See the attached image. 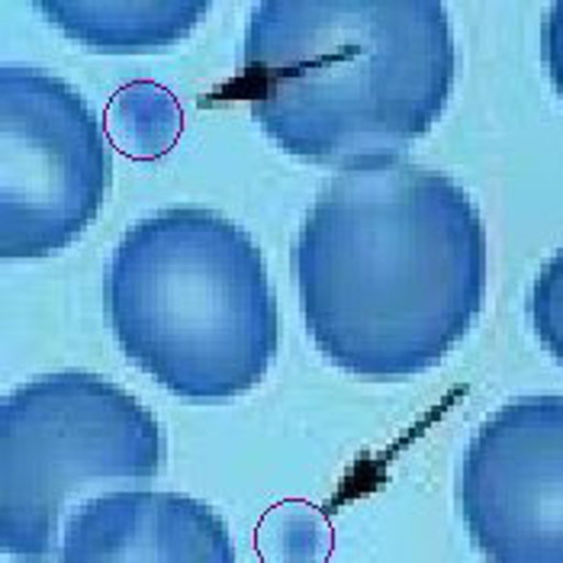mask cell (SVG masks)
I'll return each mask as SVG.
<instances>
[{"instance_id": "obj_1", "label": "cell", "mask_w": 563, "mask_h": 563, "mask_svg": "<svg viewBox=\"0 0 563 563\" xmlns=\"http://www.w3.org/2000/svg\"><path fill=\"white\" fill-rule=\"evenodd\" d=\"M306 332L354 377L432 371L483 306L486 232L471 194L402 155L325 180L294 242Z\"/></svg>"}, {"instance_id": "obj_4", "label": "cell", "mask_w": 563, "mask_h": 563, "mask_svg": "<svg viewBox=\"0 0 563 563\" xmlns=\"http://www.w3.org/2000/svg\"><path fill=\"white\" fill-rule=\"evenodd\" d=\"M165 432L132 393L90 371H58L7 393L0 409V544L52 561L68 499L97 479H152Z\"/></svg>"}, {"instance_id": "obj_7", "label": "cell", "mask_w": 563, "mask_h": 563, "mask_svg": "<svg viewBox=\"0 0 563 563\" xmlns=\"http://www.w3.org/2000/svg\"><path fill=\"white\" fill-rule=\"evenodd\" d=\"M58 563H235L229 525L168 489H113L71 509Z\"/></svg>"}, {"instance_id": "obj_10", "label": "cell", "mask_w": 563, "mask_h": 563, "mask_svg": "<svg viewBox=\"0 0 563 563\" xmlns=\"http://www.w3.org/2000/svg\"><path fill=\"white\" fill-rule=\"evenodd\" d=\"M541 62L548 71V81L563 100V0L551 3L541 23Z\"/></svg>"}, {"instance_id": "obj_8", "label": "cell", "mask_w": 563, "mask_h": 563, "mask_svg": "<svg viewBox=\"0 0 563 563\" xmlns=\"http://www.w3.org/2000/svg\"><path fill=\"white\" fill-rule=\"evenodd\" d=\"M36 10L93 52H155L180 43L210 10L203 0H40Z\"/></svg>"}, {"instance_id": "obj_5", "label": "cell", "mask_w": 563, "mask_h": 563, "mask_svg": "<svg viewBox=\"0 0 563 563\" xmlns=\"http://www.w3.org/2000/svg\"><path fill=\"white\" fill-rule=\"evenodd\" d=\"M110 152L97 113L58 75L0 71V255L48 258L100 217Z\"/></svg>"}, {"instance_id": "obj_6", "label": "cell", "mask_w": 563, "mask_h": 563, "mask_svg": "<svg viewBox=\"0 0 563 563\" xmlns=\"http://www.w3.org/2000/svg\"><path fill=\"white\" fill-rule=\"evenodd\" d=\"M457 509L486 563H563V396H521L479 422Z\"/></svg>"}, {"instance_id": "obj_9", "label": "cell", "mask_w": 563, "mask_h": 563, "mask_svg": "<svg viewBox=\"0 0 563 563\" xmlns=\"http://www.w3.org/2000/svg\"><path fill=\"white\" fill-rule=\"evenodd\" d=\"M528 319L538 342L563 367V249L541 264L528 294Z\"/></svg>"}, {"instance_id": "obj_2", "label": "cell", "mask_w": 563, "mask_h": 563, "mask_svg": "<svg viewBox=\"0 0 563 563\" xmlns=\"http://www.w3.org/2000/svg\"><path fill=\"white\" fill-rule=\"evenodd\" d=\"M454 78L444 3L261 0L232 90L280 152L342 172L432 132Z\"/></svg>"}, {"instance_id": "obj_3", "label": "cell", "mask_w": 563, "mask_h": 563, "mask_svg": "<svg viewBox=\"0 0 563 563\" xmlns=\"http://www.w3.org/2000/svg\"><path fill=\"white\" fill-rule=\"evenodd\" d=\"M120 351L190 402L252 393L280 347V312L255 239L200 207H165L123 232L103 271Z\"/></svg>"}]
</instances>
